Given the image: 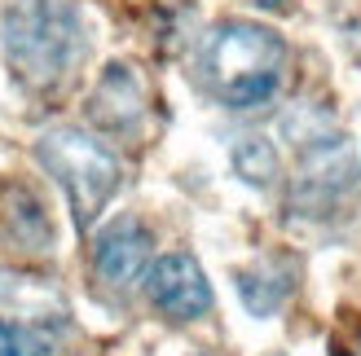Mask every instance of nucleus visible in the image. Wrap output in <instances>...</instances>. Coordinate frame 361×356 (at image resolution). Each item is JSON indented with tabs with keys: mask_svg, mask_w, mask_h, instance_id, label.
<instances>
[{
	"mask_svg": "<svg viewBox=\"0 0 361 356\" xmlns=\"http://www.w3.org/2000/svg\"><path fill=\"white\" fill-rule=\"evenodd\" d=\"M40 163L62 181L75 224H93V216L106 207V198L119 185V163L115 154H106L88 132L80 128H53L40 136Z\"/></svg>",
	"mask_w": 361,
	"mask_h": 356,
	"instance_id": "3",
	"label": "nucleus"
},
{
	"mask_svg": "<svg viewBox=\"0 0 361 356\" xmlns=\"http://www.w3.org/2000/svg\"><path fill=\"white\" fill-rule=\"evenodd\" d=\"M286 49L269 27L256 23H225L207 44V75L212 88L229 106H260L274 97L282 80Z\"/></svg>",
	"mask_w": 361,
	"mask_h": 356,
	"instance_id": "2",
	"label": "nucleus"
},
{
	"mask_svg": "<svg viewBox=\"0 0 361 356\" xmlns=\"http://www.w3.org/2000/svg\"><path fill=\"white\" fill-rule=\"evenodd\" d=\"M0 356H35V352H27V334L9 322H0Z\"/></svg>",
	"mask_w": 361,
	"mask_h": 356,
	"instance_id": "7",
	"label": "nucleus"
},
{
	"mask_svg": "<svg viewBox=\"0 0 361 356\" xmlns=\"http://www.w3.org/2000/svg\"><path fill=\"white\" fill-rule=\"evenodd\" d=\"M207 356H212V352H207Z\"/></svg>",
	"mask_w": 361,
	"mask_h": 356,
	"instance_id": "9",
	"label": "nucleus"
},
{
	"mask_svg": "<svg viewBox=\"0 0 361 356\" xmlns=\"http://www.w3.org/2000/svg\"><path fill=\"white\" fill-rule=\"evenodd\" d=\"M5 53L18 75L35 88L62 80L80 53V18L71 0H18V5H9Z\"/></svg>",
	"mask_w": 361,
	"mask_h": 356,
	"instance_id": "1",
	"label": "nucleus"
},
{
	"mask_svg": "<svg viewBox=\"0 0 361 356\" xmlns=\"http://www.w3.org/2000/svg\"><path fill=\"white\" fill-rule=\"evenodd\" d=\"M146 286H150L154 308L172 317V322H194V317H203L212 308V286L190 255H164L150 269Z\"/></svg>",
	"mask_w": 361,
	"mask_h": 356,
	"instance_id": "4",
	"label": "nucleus"
},
{
	"mask_svg": "<svg viewBox=\"0 0 361 356\" xmlns=\"http://www.w3.org/2000/svg\"><path fill=\"white\" fill-rule=\"evenodd\" d=\"M331 356H361V326H348L344 334H335Z\"/></svg>",
	"mask_w": 361,
	"mask_h": 356,
	"instance_id": "8",
	"label": "nucleus"
},
{
	"mask_svg": "<svg viewBox=\"0 0 361 356\" xmlns=\"http://www.w3.org/2000/svg\"><path fill=\"white\" fill-rule=\"evenodd\" d=\"M233 167H238L243 181L269 185V181L278 176V154H274V146H269V141L247 136V141H238V150H233Z\"/></svg>",
	"mask_w": 361,
	"mask_h": 356,
	"instance_id": "6",
	"label": "nucleus"
},
{
	"mask_svg": "<svg viewBox=\"0 0 361 356\" xmlns=\"http://www.w3.org/2000/svg\"><path fill=\"white\" fill-rule=\"evenodd\" d=\"M93 260H97V273L106 281L128 286V281H137L146 273V264H150V234L137 220H115L111 229H102Z\"/></svg>",
	"mask_w": 361,
	"mask_h": 356,
	"instance_id": "5",
	"label": "nucleus"
}]
</instances>
